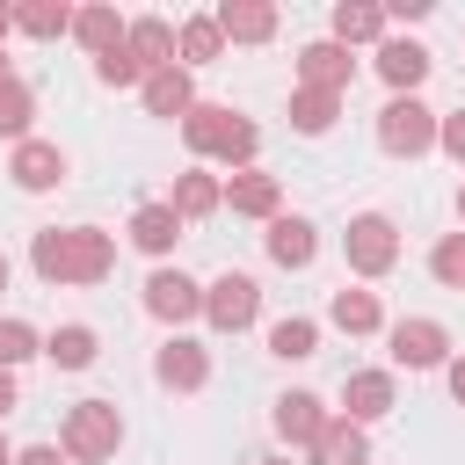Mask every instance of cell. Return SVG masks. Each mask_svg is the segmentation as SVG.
Wrapping results in <instances>:
<instances>
[{
	"label": "cell",
	"instance_id": "83f0119b",
	"mask_svg": "<svg viewBox=\"0 0 465 465\" xmlns=\"http://www.w3.org/2000/svg\"><path fill=\"white\" fill-rule=\"evenodd\" d=\"M327 312H334V327H341V334H378V327H385V312H378V298H371V291H334V305H327Z\"/></svg>",
	"mask_w": 465,
	"mask_h": 465
},
{
	"label": "cell",
	"instance_id": "e575fe53",
	"mask_svg": "<svg viewBox=\"0 0 465 465\" xmlns=\"http://www.w3.org/2000/svg\"><path fill=\"white\" fill-rule=\"evenodd\" d=\"M436 145L465 167V109H450V116H436Z\"/></svg>",
	"mask_w": 465,
	"mask_h": 465
},
{
	"label": "cell",
	"instance_id": "9c48e42d",
	"mask_svg": "<svg viewBox=\"0 0 465 465\" xmlns=\"http://www.w3.org/2000/svg\"><path fill=\"white\" fill-rule=\"evenodd\" d=\"M349 80H356V58H349V51L334 44V36H327V44H305V51H298V87H320V94H341Z\"/></svg>",
	"mask_w": 465,
	"mask_h": 465
},
{
	"label": "cell",
	"instance_id": "277c9868",
	"mask_svg": "<svg viewBox=\"0 0 465 465\" xmlns=\"http://www.w3.org/2000/svg\"><path fill=\"white\" fill-rule=\"evenodd\" d=\"M378 145H385L392 160H421V153L436 145V109H421L414 94H392V102L378 109Z\"/></svg>",
	"mask_w": 465,
	"mask_h": 465
},
{
	"label": "cell",
	"instance_id": "60d3db41",
	"mask_svg": "<svg viewBox=\"0 0 465 465\" xmlns=\"http://www.w3.org/2000/svg\"><path fill=\"white\" fill-rule=\"evenodd\" d=\"M7 80H15V73H7V51H0V87H7Z\"/></svg>",
	"mask_w": 465,
	"mask_h": 465
},
{
	"label": "cell",
	"instance_id": "ee69618b",
	"mask_svg": "<svg viewBox=\"0 0 465 465\" xmlns=\"http://www.w3.org/2000/svg\"><path fill=\"white\" fill-rule=\"evenodd\" d=\"M262 465H291V458H262Z\"/></svg>",
	"mask_w": 465,
	"mask_h": 465
},
{
	"label": "cell",
	"instance_id": "ac0fdd59",
	"mask_svg": "<svg viewBox=\"0 0 465 465\" xmlns=\"http://www.w3.org/2000/svg\"><path fill=\"white\" fill-rule=\"evenodd\" d=\"M153 371H160V385H174V392H196V385L211 378V356H203L196 341H182V334H174V341L160 349V363H153Z\"/></svg>",
	"mask_w": 465,
	"mask_h": 465
},
{
	"label": "cell",
	"instance_id": "4dcf8cb0",
	"mask_svg": "<svg viewBox=\"0 0 465 465\" xmlns=\"http://www.w3.org/2000/svg\"><path fill=\"white\" fill-rule=\"evenodd\" d=\"M29 116H36V94H29L22 80H7V87H0V138H22Z\"/></svg>",
	"mask_w": 465,
	"mask_h": 465
},
{
	"label": "cell",
	"instance_id": "30bf717a",
	"mask_svg": "<svg viewBox=\"0 0 465 465\" xmlns=\"http://www.w3.org/2000/svg\"><path fill=\"white\" fill-rule=\"evenodd\" d=\"M7 174H15V189L44 196V189H58V182H65V153H58V145H44V138H22V145H15V160H7Z\"/></svg>",
	"mask_w": 465,
	"mask_h": 465
},
{
	"label": "cell",
	"instance_id": "8992f818",
	"mask_svg": "<svg viewBox=\"0 0 465 465\" xmlns=\"http://www.w3.org/2000/svg\"><path fill=\"white\" fill-rule=\"evenodd\" d=\"M254 312H262V283H254V276H240V269H225V276L203 291V320H211L218 334H240Z\"/></svg>",
	"mask_w": 465,
	"mask_h": 465
},
{
	"label": "cell",
	"instance_id": "2e32d148",
	"mask_svg": "<svg viewBox=\"0 0 465 465\" xmlns=\"http://www.w3.org/2000/svg\"><path fill=\"white\" fill-rule=\"evenodd\" d=\"M225 203H232L240 218H276L283 189H276V174H254V167H240V174L225 182Z\"/></svg>",
	"mask_w": 465,
	"mask_h": 465
},
{
	"label": "cell",
	"instance_id": "d6a6232c",
	"mask_svg": "<svg viewBox=\"0 0 465 465\" xmlns=\"http://www.w3.org/2000/svg\"><path fill=\"white\" fill-rule=\"evenodd\" d=\"M29 356H36V327L29 320H0V371H15Z\"/></svg>",
	"mask_w": 465,
	"mask_h": 465
},
{
	"label": "cell",
	"instance_id": "7c38bea8",
	"mask_svg": "<svg viewBox=\"0 0 465 465\" xmlns=\"http://www.w3.org/2000/svg\"><path fill=\"white\" fill-rule=\"evenodd\" d=\"M124 51L138 58V73H160V65H174V22H160V15H138V22H124Z\"/></svg>",
	"mask_w": 465,
	"mask_h": 465
},
{
	"label": "cell",
	"instance_id": "836d02e7",
	"mask_svg": "<svg viewBox=\"0 0 465 465\" xmlns=\"http://www.w3.org/2000/svg\"><path fill=\"white\" fill-rule=\"evenodd\" d=\"M94 80H102V87H131V80H145V73H138V58L116 44V51H102V58H94Z\"/></svg>",
	"mask_w": 465,
	"mask_h": 465
},
{
	"label": "cell",
	"instance_id": "d4e9b609",
	"mask_svg": "<svg viewBox=\"0 0 465 465\" xmlns=\"http://www.w3.org/2000/svg\"><path fill=\"white\" fill-rule=\"evenodd\" d=\"M334 116H341V94H320V87H298L291 94V131L320 138V131H334Z\"/></svg>",
	"mask_w": 465,
	"mask_h": 465
},
{
	"label": "cell",
	"instance_id": "7bdbcfd3",
	"mask_svg": "<svg viewBox=\"0 0 465 465\" xmlns=\"http://www.w3.org/2000/svg\"><path fill=\"white\" fill-rule=\"evenodd\" d=\"M458 218H465V189H458Z\"/></svg>",
	"mask_w": 465,
	"mask_h": 465
},
{
	"label": "cell",
	"instance_id": "5bb4252c",
	"mask_svg": "<svg viewBox=\"0 0 465 465\" xmlns=\"http://www.w3.org/2000/svg\"><path fill=\"white\" fill-rule=\"evenodd\" d=\"M211 22H218V36H232V44H269V36H276V7H269V0H225Z\"/></svg>",
	"mask_w": 465,
	"mask_h": 465
},
{
	"label": "cell",
	"instance_id": "f35d334b",
	"mask_svg": "<svg viewBox=\"0 0 465 465\" xmlns=\"http://www.w3.org/2000/svg\"><path fill=\"white\" fill-rule=\"evenodd\" d=\"M7 29H15V7H0V36H7Z\"/></svg>",
	"mask_w": 465,
	"mask_h": 465
},
{
	"label": "cell",
	"instance_id": "5b68a950",
	"mask_svg": "<svg viewBox=\"0 0 465 465\" xmlns=\"http://www.w3.org/2000/svg\"><path fill=\"white\" fill-rule=\"evenodd\" d=\"M341 254H349V269H356V276H385V269L400 262V232H392V218H378V211L349 218Z\"/></svg>",
	"mask_w": 465,
	"mask_h": 465
},
{
	"label": "cell",
	"instance_id": "603a6c76",
	"mask_svg": "<svg viewBox=\"0 0 465 465\" xmlns=\"http://www.w3.org/2000/svg\"><path fill=\"white\" fill-rule=\"evenodd\" d=\"M73 36L102 58V51H116V44H124V15H116V7H73Z\"/></svg>",
	"mask_w": 465,
	"mask_h": 465
},
{
	"label": "cell",
	"instance_id": "8d00e7d4",
	"mask_svg": "<svg viewBox=\"0 0 465 465\" xmlns=\"http://www.w3.org/2000/svg\"><path fill=\"white\" fill-rule=\"evenodd\" d=\"M450 400H458V407H465V356H458V363H450Z\"/></svg>",
	"mask_w": 465,
	"mask_h": 465
},
{
	"label": "cell",
	"instance_id": "52a82bcc",
	"mask_svg": "<svg viewBox=\"0 0 465 465\" xmlns=\"http://www.w3.org/2000/svg\"><path fill=\"white\" fill-rule=\"evenodd\" d=\"M145 312H153V320H167V327H182V320H196V312H203V283H189L182 269H160V276L145 283Z\"/></svg>",
	"mask_w": 465,
	"mask_h": 465
},
{
	"label": "cell",
	"instance_id": "7402d4cb",
	"mask_svg": "<svg viewBox=\"0 0 465 465\" xmlns=\"http://www.w3.org/2000/svg\"><path fill=\"white\" fill-rule=\"evenodd\" d=\"M371 36H385V7H371V0H341V7H334V44L349 51V44H371Z\"/></svg>",
	"mask_w": 465,
	"mask_h": 465
},
{
	"label": "cell",
	"instance_id": "b9f144b4",
	"mask_svg": "<svg viewBox=\"0 0 465 465\" xmlns=\"http://www.w3.org/2000/svg\"><path fill=\"white\" fill-rule=\"evenodd\" d=\"M0 291H7V254H0Z\"/></svg>",
	"mask_w": 465,
	"mask_h": 465
},
{
	"label": "cell",
	"instance_id": "4316f807",
	"mask_svg": "<svg viewBox=\"0 0 465 465\" xmlns=\"http://www.w3.org/2000/svg\"><path fill=\"white\" fill-rule=\"evenodd\" d=\"M131 240H138V247H145V254H167V247H174V240H182V218H174V211H167V203H145V211H138V218H131Z\"/></svg>",
	"mask_w": 465,
	"mask_h": 465
},
{
	"label": "cell",
	"instance_id": "cb8c5ba5",
	"mask_svg": "<svg viewBox=\"0 0 465 465\" xmlns=\"http://www.w3.org/2000/svg\"><path fill=\"white\" fill-rule=\"evenodd\" d=\"M174 51H182V73H189V65H211V58L225 51V36H218L211 15H189V22L174 29Z\"/></svg>",
	"mask_w": 465,
	"mask_h": 465
},
{
	"label": "cell",
	"instance_id": "d590c367",
	"mask_svg": "<svg viewBox=\"0 0 465 465\" xmlns=\"http://www.w3.org/2000/svg\"><path fill=\"white\" fill-rule=\"evenodd\" d=\"M15 465H58V450L51 443H29V450H15Z\"/></svg>",
	"mask_w": 465,
	"mask_h": 465
},
{
	"label": "cell",
	"instance_id": "1f68e13d",
	"mask_svg": "<svg viewBox=\"0 0 465 465\" xmlns=\"http://www.w3.org/2000/svg\"><path fill=\"white\" fill-rule=\"evenodd\" d=\"M429 276H436V283H450V291H465V232H443V240H436Z\"/></svg>",
	"mask_w": 465,
	"mask_h": 465
},
{
	"label": "cell",
	"instance_id": "f546056e",
	"mask_svg": "<svg viewBox=\"0 0 465 465\" xmlns=\"http://www.w3.org/2000/svg\"><path fill=\"white\" fill-rule=\"evenodd\" d=\"M44 356H51L58 371H87V363H94V327H58V334L44 341Z\"/></svg>",
	"mask_w": 465,
	"mask_h": 465
},
{
	"label": "cell",
	"instance_id": "3957f363",
	"mask_svg": "<svg viewBox=\"0 0 465 465\" xmlns=\"http://www.w3.org/2000/svg\"><path fill=\"white\" fill-rule=\"evenodd\" d=\"M116 443H124V414H116L109 400H80V407L65 414V458L102 465V458H116Z\"/></svg>",
	"mask_w": 465,
	"mask_h": 465
},
{
	"label": "cell",
	"instance_id": "6da1fadb",
	"mask_svg": "<svg viewBox=\"0 0 465 465\" xmlns=\"http://www.w3.org/2000/svg\"><path fill=\"white\" fill-rule=\"evenodd\" d=\"M29 262H36L44 283H102L116 269V240L94 232V225H51V232H36Z\"/></svg>",
	"mask_w": 465,
	"mask_h": 465
},
{
	"label": "cell",
	"instance_id": "9a60e30c",
	"mask_svg": "<svg viewBox=\"0 0 465 465\" xmlns=\"http://www.w3.org/2000/svg\"><path fill=\"white\" fill-rule=\"evenodd\" d=\"M378 73H385V87L414 94V87L429 80V51H421V44H407V36H385V44H378Z\"/></svg>",
	"mask_w": 465,
	"mask_h": 465
},
{
	"label": "cell",
	"instance_id": "74e56055",
	"mask_svg": "<svg viewBox=\"0 0 465 465\" xmlns=\"http://www.w3.org/2000/svg\"><path fill=\"white\" fill-rule=\"evenodd\" d=\"M15 407V371H0V414Z\"/></svg>",
	"mask_w": 465,
	"mask_h": 465
},
{
	"label": "cell",
	"instance_id": "44dd1931",
	"mask_svg": "<svg viewBox=\"0 0 465 465\" xmlns=\"http://www.w3.org/2000/svg\"><path fill=\"white\" fill-rule=\"evenodd\" d=\"M15 29L36 36V44H51V36L73 29V7H65V0H22V7H15Z\"/></svg>",
	"mask_w": 465,
	"mask_h": 465
},
{
	"label": "cell",
	"instance_id": "d6986e66",
	"mask_svg": "<svg viewBox=\"0 0 465 465\" xmlns=\"http://www.w3.org/2000/svg\"><path fill=\"white\" fill-rule=\"evenodd\" d=\"M145 109H153V116H189V109H196V87H189V73H182V65H160V73H145Z\"/></svg>",
	"mask_w": 465,
	"mask_h": 465
},
{
	"label": "cell",
	"instance_id": "ba28073f",
	"mask_svg": "<svg viewBox=\"0 0 465 465\" xmlns=\"http://www.w3.org/2000/svg\"><path fill=\"white\" fill-rule=\"evenodd\" d=\"M450 356V334L436 327V320H392V363H407V371H436Z\"/></svg>",
	"mask_w": 465,
	"mask_h": 465
},
{
	"label": "cell",
	"instance_id": "f1b7e54d",
	"mask_svg": "<svg viewBox=\"0 0 465 465\" xmlns=\"http://www.w3.org/2000/svg\"><path fill=\"white\" fill-rule=\"evenodd\" d=\"M312 349H320V327H312V320H276V327H269V356L305 363Z\"/></svg>",
	"mask_w": 465,
	"mask_h": 465
},
{
	"label": "cell",
	"instance_id": "7a4b0ae2",
	"mask_svg": "<svg viewBox=\"0 0 465 465\" xmlns=\"http://www.w3.org/2000/svg\"><path fill=\"white\" fill-rule=\"evenodd\" d=\"M182 138H189V153H211V160H225V167H247L254 160V124L247 116H232V109H218V102H196L189 116H182Z\"/></svg>",
	"mask_w": 465,
	"mask_h": 465
},
{
	"label": "cell",
	"instance_id": "e0dca14e",
	"mask_svg": "<svg viewBox=\"0 0 465 465\" xmlns=\"http://www.w3.org/2000/svg\"><path fill=\"white\" fill-rule=\"evenodd\" d=\"M312 254H320L312 225H305V218H283V211H276V218H269V262H276V269H305Z\"/></svg>",
	"mask_w": 465,
	"mask_h": 465
},
{
	"label": "cell",
	"instance_id": "8fae6325",
	"mask_svg": "<svg viewBox=\"0 0 465 465\" xmlns=\"http://www.w3.org/2000/svg\"><path fill=\"white\" fill-rule=\"evenodd\" d=\"M327 421H334V414H327L320 392H283V400H276V436H283V443H305V450H312Z\"/></svg>",
	"mask_w": 465,
	"mask_h": 465
},
{
	"label": "cell",
	"instance_id": "484cf974",
	"mask_svg": "<svg viewBox=\"0 0 465 465\" xmlns=\"http://www.w3.org/2000/svg\"><path fill=\"white\" fill-rule=\"evenodd\" d=\"M218 203H225L218 174H182V182H174V203H167V211H174V218H211Z\"/></svg>",
	"mask_w": 465,
	"mask_h": 465
},
{
	"label": "cell",
	"instance_id": "ab89813d",
	"mask_svg": "<svg viewBox=\"0 0 465 465\" xmlns=\"http://www.w3.org/2000/svg\"><path fill=\"white\" fill-rule=\"evenodd\" d=\"M0 465H15V443H7V436H0Z\"/></svg>",
	"mask_w": 465,
	"mask_h": 465
},
{
	"label": "cell",
	"instance_id": "ffe728a7",
	"mask_svg": "<svg viewBox=\"0 0 465 465\" xmlns=\"http://www.w3.org/2000/svg\"><path fill=\"white\" fill-rule=\"evenodd\" d=\"M363 458H371V443H363L356 421H327L320 443H312V465H363Z\"/></svg>",
	"mask_w": 465,
	"mask_h": 465
},
{
	"label": "cell",
	"instance_id": "4fadbf2b",
	"mask_svg": "<svg viewBox=\"0 0 465 465\" xmlns=\"http://www.w3.org/2000/svg\"><path fill=\"white\" fill-rule=\"evenodd\" d=\"M341 407H349L341 421H356V429L378 421V414H392V378L385 371H349L341 378Z\"/></svg>",
	"mask_w": 465,
	"mask_h": 465
}]
</instances>
